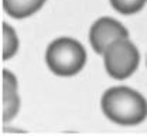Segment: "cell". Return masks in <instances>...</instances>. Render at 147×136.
I'll return each instance as SVG.
<instances>
[{"label":"cell","mask_w":147,"mask_h":136,"mask_svg":"<svg viewBox=\"0 0 147 136\" xmlns=\"http://www.w3.org/2000/svg\"><path fill=\"white\" fill-rule=\"evenodd\" d=\"M45 61L55 75L72 77L85 67L86 51L79 41L71 37H61L48 45Z\"/></svg>","instance_id":"2"},{"label":"cell","mask_w":147,"mask_h":136,"mask_svg":"<svg viewBox=\"0 0 147 136\" xmlns=\"http://www.w3.org/2000/svg\"><path fill=\"white\" fill-rule=\"evenodd\" d=\"M109 1L116 12H119L120 14L129 16V14L139 13L144 7L147 0H109Z\"/></svg>","instance_id":"8"},{"label":"cell","mask_w":147,"mask_h":136,"mask_svg":"<svg viewBox=\"0 0 147 136\" xmlns=\"http://www.w3.org/2000/svg\"><path fill=\"white\" fill-rule=\"evenodd\" d=\"M129 39L127 28L112 17H100L91 26L89 41L96 54H103L115 40Z\"/></svg>","instance_id":"4"},{"label":"cell","mask_w":147,"mask_h":136,"mask_svg":"<svg viewBox=\"0 0 147 136\" xmlns=\"http://www.w3.org/2000/svg\"><path fill=\"white\" fill-rule=\"evenodd\" d=\"M47 0H1L4 12L13 19H26L37 13Z\"/></svg>","instance_id":"5"},{"label":"cell","mask_w":147,"mask_h":136,"mask_svg":"<svg viewBox=\"0 0 147 136\" xmlns=\"http://www.w3.org/2000/svg\"><path fill=\"white\" fill-rule=\"evenodd\" d=\"M102 55L106 72L119 81L133 75L140 62L139 50L129 39L115 40Z\"/></svg>","instance_id":"3"},{"label":"cell","mask_w":147,"mask_h":136,"mask_svg":"<svg viewBox=\"0 0 147 136\" xmlns=\"http://www.w3.org/2000/svg\"><path fill=\"white\" fill-rule=\"evenodd\" d=\"M20 98L17 91H1V120L9 122L17 115Z\"/></svg>","instance_id":"7"},{"label":"cell","mask_w":147,"mask_h":136,"mask_svg":"<svg viewBox=\"0 0 147 136\" xmlns=\"http://www.w3.org/2000/svg\"><path fill=\"white\" fill-rule=\"evenodd\" d=\"M18 51V37L17 33L14 31V28L7 24V23H1V60L7 61V60L13 58Z\"/></svg>","instance_id":"6"},{"label":"cell","mask_w":147,"mask_h":136,"mask_svg":"<svg viewBox=\"0 0 147 136\" xmlns=\"http://www.w3.org/2000/svg\"><path fill=\"white\" fill-rule=\"evenodd\" d=\"M103 114L122 126H136L147 118V101L129 87L109 88L100 101Z\"/></svg>","instance_id":"1"}]
</instances>
